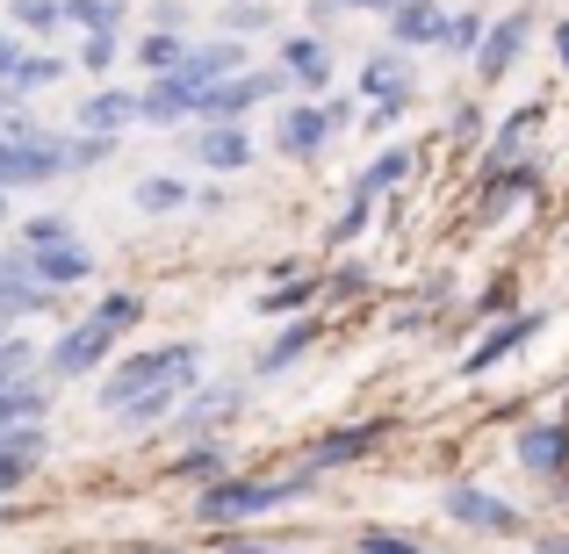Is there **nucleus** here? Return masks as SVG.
<instances>
[{
    "instance_id": "39",
    "label": "nucleus",
    "mask_w": 569,
    "mask_h": 554,
    "mask_svg": "<svg viewBox=\"0 0 569 554\" xmlns=\"http://www.w3.org/2000/svg\"><path fill=\"white\" fill-rule=\"evenodd\" d=\"M66 238H72V223H66V216H29L14 245H22V252H37V245H66Z\"/></svg>"
},
{
    "instance_id": "50",
    "label": "nucleus",
    "mask_w": 569,
    "mask_h": 554,
    "mask_svg": "<svg viewBox=\"0 0 569 554\" xmlns=\"http://www.w3.org/2000/svg\"><path fill=\"white\" fill-rule=\"evenodd\" d=\"M14 346V324H0V353H8Z\"/></svg>"
},
{
    "instance_id": "30",
    "label": "nucleus",
    "mask_w": 569,
    "mask_h": 554,
    "mask_svg": "<svg viewBox=\"0 0 569 554\" xmlns=\"http://www.w3.org/2000/svg\"><path fill=\"white\" fill-rule=\"evenodd\" d=\"M66 29L109 37V29H123V0H66Z\"/></svg>"
},
{
    "instance_id": "11",
    "label": "nucleus",
    "mask_w": 569,
    "mask_h": 554,
    "mask_svg": "<svg viewBox=\"0 0 569 554\" xmlns=\"http://www.w3.org/2000/svg\"><path fill=\"white\" fill-rule=\"evenodd\" d=\"M389 37H397V51H440L447 8L440 0H397V8H389Z\"/></svg>"
},
{
    "instance_id": "5",
    "label": "nucleus",
    "mask_w": 569,
    "mask_h": 554,
    "mask_svg": "<svg viewBox=\"0 0 569 554\" xmlns=\"http://www.w3.org/2000/svg\"><path fill=\"white\" fill-rule=\"evenodd\" d=\"M281 87H289V72H281V66H246L238 80L209 87V94H202V115H194V123H246L252 109L281 101Z\"/></svg>"
},
{
    "instance_id": "36",
    "label": "nucleus",
    "mask_w": 569,
    "mask_h": 554,
    "mask_svg": "<svg viewBox=\"0 0 569 554\" xmlns=\"http://www.w3.org/2000/svg\"><path fill=\"white\" fill-rule=\"evenodd\" d=\"M260 29H274V14L260 8V0H231V8H223V37H260Z\"/></svg>"
},
{
    "instance_id": "17",
    "label": "nucleus",
    "mask_w": 569,
    "mask_h": 554,
    "mask_svg": "<svg viewBox=\"0 0 569 554\" xmlns=\"http://www.w3.org/2000/svg\"><path fill=\"white\" fill-rule=\"evenodd\" d=\"M541 324H548V318H541V310H533V318H505V324H498V332H490V339H483V346H469V361H461V374H490V367H498V361H512V353H519V346H527V339H533V332H541Z\"/></svg>"
},
{
    "instance_id": "44",
    "label": "nucleus",
    "mask_w": 569,
    "mask_h": 554,
    "mask_svg": "<svg viewBox=\"0 0 569 554\" xmlns=\"http://www.w3.org/2000/svg\"><path fill=\"white\" fill-rule=\"evenodd\" d=\"M22 43H14V29H0V80H14V66H22Z\"/></svg>"
},
{
    "instance_id": "41",
    "label": "nucleus",
    "mask_w": 569,
    "mask_h": 554,
    "mask_svg": "<svg viewBox=\"0 0 569 554\" xmlns=\"http://www.w3.org/2000/svg\"><path fill=\"white\" fill-rule=\"evenodd\" d=\"M80 66H87V72H109V66H116V29H109V37H87V43H80Z\"/></svg>"
},
{
    "instance_id": "27",
    "label": "nucleus",
    "mask_w": 569,
    "mask_h": 554,
    "mask_svg": "<svg viewBox=\"0 0 569 554\" xmlns=\"http://www.w3.org/2000/svg\"><path fill=\"white\" fill-rule=\"evenodd\" d=\"M411 167H418V152H403V144H389V152L376 159V167H368L361 181H353V194H368V202H376V194H389V188H403V181H411Z\"/></svg>"
},
{
    "instance_id": "1",
    "label": "nucleus",
    "mask_w": 569,
    "mask_h": 554,
    "mask_svg": "<svg viewBox=\"0 0 569 554\" xmlns=\"http://www.w3.org/2000/svg\"><path fill=\"white\" fill-rule=\"evenodd\" d=\"M318 483V469H296V475H223V483H209L202 497H194V518L202 526H246V518H267L281 512V504H296L303 490Z\"/></svg>"
},
{
    "instance_id": "33",
    "label": "nucleus",
    "mask_w": 569,
    "mask_h": 554,
    "mask_svg": "<svg viewBox=\"0 0 569 554\" xmlns=\"http://www.w3.org/2000/svg\"><path fill=\"white\" fill-rule=\"evenodd\" d=\"M138 58H144V72L152 80H167V72H181V58H188V43L173 37V29H152V37L138 43Z\"/></svg>"
},
{
    "instance_id": "34",
    "label": "nucleus",
    "mask_w": 569,
    "mask_h": 554,
    "mask_svg": "<svg viewBox=\"0 0 569 554\" xmlns=\"http://www.w3.org/2000/svg\"><path fill=\"white\" fill-rule=\"evenodd\" d=\"M51 80H66V58H37V51H29L22 58V66H14V94H43V87H51Z\"/></svg>"
},
{
    "instance_id": "23",
    "label": "nucleus",
    "mask_w": 569,
    "mask_h": 554,
    "mask_svg": "<svg viewBox=\"0 0 569 554\" xmlns=\"http://www.w3.org/2000/svg\"><path fill=\"white\" fill-rule=\"evenodd\" d=\"M188 389H194V382H159V389H144V396H138V403H123V411H116V417H123V425H130V432H144V425H159V417H181V403H188Z\"/></svg>"
},
{
    "instance_id": "28",
    "label": "nucleus",
    "mask_w": 569,
    "mask_h": 554,
    "mask_svg": "<svg viewBox=\"0 0 569 554\" xmlns=\"http://www.w3.org/2000/svg\"><path fill=\"white\" fill-rule=\"evenodd\" d=\"M274 281H281V289H267V295H260V310H267V318H281V310H303V303H310V295H318V289H325V281H318V274H310V266H281V274H274Z\"/></svg>"
},
{
    "instance_id": "46",
    "label": "nucleus",
    "mask_w": 569,
    "mask_h": 554,
    "mask_svg": "<svg viewBox=\"0 0 569 554\" xmlns=\"http://www.w3.org/2000/svg\"><path fill=\"white\" fill-rule=\"evenodd\" d=\"M332 8H361V14H389L397 0H332Z\"/></svg>"
},
{
    "instance_id": "31",
    "label": "nucleus",
    "mask_w": 569,
    "mask_h": 554,
    "mask_svg": "<svg viewBox=\"0 0 569 554\" xmlns=\"http://www.w3.org/2000/svg\"><path fill=\"white\" fill-rule=\"evenodd\" d=\"M173 475H181V483H223V475H231V454H223L217 440H202V446H188V454L173 461Z\"/></svg>"
},
{
    "instance_id": "42",
    "label": "nucleus",
    "mask_w": 569,
    "mask_h": 554,
    "mask_svg": "<svg viewBox=\"0 0 569 554\" xmlns=\"http://www.w3.org/2000/svg\"><path fill=\"white\" fill-rule=\"evenodd\" d=\"M361 554H432V547L403 541V533H361Z\"/></svg>"
},
{
    "instance_id": "48",
    "label": "nucleus",
    "mask_w": 569,
    "mask_h": 554,
    "mask_svg": "<svg viewBox=\"0 0 569 554\" xmlns=\"http://www.w3.org/2000/svg\"><path fill=\"white\" fill-rule=\"evenodd\" d=\"M223 554H274L267 541H223Z\"/></svg>"
},
{
    "instance_id": "51",
    "label": "nucleus",
    "mask_w": 569,
    "mask_h": 554,
    "mask_svg": "<svg viewBox=\"0 0 569 554\" xmlns=\"http://www.w3.org/2000/svg\"><path fill=\"white\" fill-rule=\"evenodd\" d=\"M0 231H8V188H0Z\"/></svg>"
},
{
    "instance_id": "7",
    "label": "nucleus",
    "mask_w": 569,
    "mask_h": 554,
    "mask_svg": "<svg viewBox=\"0 0 569 554\" xmlns=\"http://www.w3.org/2000/svg\"><path fill=\"white\" fill-rule=\"evenodd\" d=\"M58 303V289H43L37 266H29L22 245L0 252V324H22V318H43V310Z\"/></svg>"
},
{
    "instance_id": "14",
    "label": "nucleus",
    "mask_w": 569,
    "mask_h": 554,
    "mask_svg": "<svg viewBox=\"0 0 569 554\" xmlns=\"http://www.w3.org/2000/svg\"><path fill=\"white\" fill-rule=\"evenodd\" d=\"M194 167H209V173H246L252 167L246 123H202V138H194Z\"/></svg>"
},
{
    "instance_id": "3",
    "label": "nucleus",
    "mask_w": 569,
    "mask_h": 554,
    "mask_svg": "<svg viewBox=\"0 0 569 554\" xmlns=\"http://www.w3.org/2000/svg\"><path fill=\"white\" fill-rule=\"evenodd\" d=\"M58 173H72V138H58V130H29V138H0V188H43L58 181Z\"/></svg>"
},
{
    "instance_id": "8",
    "label": "nucleus",
    "mask_w": 569,
    "mask_h": 554,
    "mask_svg": "<svg viewBox=\"0 0 569 554\" xmlns=\"http://www.w3.org/2000/svg\"><path fill=\"white\" fill-rule=\"evenodd\" d=\"M332 130H339L332 101H296V109L274 115V152L281 159H318L325 144H332Z\"/></svg>"
},
{
    "instance_id": "6",
    "label": "nucleus",
    "mask_w": 569,
    "mask_h": 554,
    "mask_svg": "<svg viewBox=\"0 0 569 554\" xmlns=\"http://www.w3.org/2000/svg\"><path fill=\"white\" fill-rule=\"evenodd\" d=\"M440 512L455 518V526H469V533H519V526H527V512H519L512 497H498V490H476V483H447Z\"/></svg>"
},
{
    "instance_id": "2",
    "label": "nucleus",
    "mask_w": 569,
    "mask_h": 554,
    "mask_svg": "<svg viewBox=\"0 0 569 554\" xmlns=\"http://www.w3.org/2000/svg\"><path fill=\"white\" fill-rule=\"evenodd\" d=\"M202 374V346L194 339H167V346H138V353H123V361H109V374H101V417H116L123 403H138L144 389H159V382H194Z\"/></svg>"
},
{
    "instance_id": "24",
    "label": "nucleus",
    "mask_w": 569,
    "mask_h": 554,
    "mask_svg": "<svg viewBox=\"0 0 569 554\" xmlns=\"http://www.w3.org/2000/svg\"><path fill=\"white\" fill-rule=\"evenodd\" d=\"M361 94L389 101V94H411V51H376L361 66Z\"/></svg>"
},
{
    "instance_id": "43",
    "label": "nucleus",
    "mask_w": 569,
    "mask_h": 554,
    "mask_svg": "<svg viewBox=\"0 0 569 554\" xmlns=\"http://www.w3.org/2000/svg\"><path fill=\"white\" fill-rule=\"evenodd\" d=\"M403 109H411V94H389V101H368V123H376V130H397V123H403Z\"/></svg>"
},
{
    "instance_id": "29",
    "label": "nucleus",
    "mask_w": 569,
    "mask_h": 554,
    "mask_svg": "<svg viewBox=\"0 0 569 554\" xmlns=\"http://www.w3.org/2000/svg\"><path fill=\"white\" fill-rule=\"evenodd\" d=\"M318 339H325V332H318V318H296V324H289V332H281V339H274V346H267V353H260V374H281V367H289V361H303V353H310V346H318Z\"/></svg>"
},
{
    "instance_id": "13",
    "label": "nucleus",
    "mask_w": 569,
    "mask_h": 554,
    "mask_svg": "<svg viewBox=\"0 0 569 554\" xmlns=\"http://www.w3.org/2000/svg\"><path fill=\"white\" fill-rule=\"evenodd\" d=\"M29 266H37V281L43 289H80V281H94V252L80 245V238H66V245H37L29 252Z\"/></svg>"
},
{
    "instance_id": "47",
    "label": "nucleus",
    "mask_w": 569,
    "mask_h": 554,
    "mask_svg": "<svg viewBox=\"0 0 569 554\" xmlns=\"http://www.w3.org/2000/svg\"><path fill=\"white\" fill-rule=\"evenodd\" d=\"M556 66L569 72V14H562V22H556Z\"/></svg>"
},
{
    "instance_id": "45",
    "label": "nucleus",
    "mask_w": 569,
    "mask_h": 554,
    "mask_svg": "<svg viewBox=\"0 0 569 554\" xmlns=\"http://www.w3.org/2000/svg\"><path fill=\"white\" fill-rule=\"evenodd\" d=\"M447 130H455L461 144H476V138H483V109H461V115H455V123H447Z\"/></svg>"
},
{
    "instance_id": "40",
    "label": "nucleus",
    "mask_w": 569,
    "mask_h": 554,
    "mask_svg": "<svg viewBox=\"0 0 569 554\" xmlns=\"http://www.w3.org/2000/svg\"><path fill=\"white\" fill-rule=\"evenodd\" d=\"M361 231H368V194H353V202L332 216V231H325V238H332V245H347V238H361Z\"/></svg>"
},
{
    "instance_id": "21",
    "label": "nucleus",
    "mask_w": 569,
    "mask_h": 554,
    "mask_svg": "<svg viewBox=\"0 0 569 554\" xmlns=\"http://www.w3.org/2000/svg\"><path fill=\"white\" fill-rule=\"evenodd\" d=\"M382 446V425H353V432H332V440H318L310 446V469H347V461H361V454H376Z\"/></svg>"
},
{
    "instance_id": "26",
    "label": "nucleus",
    "mask_w": 569,
    "mask_h": 554,
    "mask_svg": "<svg viewBox=\"0 0 569 554\" xmlns=\"http://www.w3.org/2000/svg\"><path fill=\"white\" fill-rule=\"evenodd\" d=\"M43 411H51V389L29 374V382H14V389H0V432H14V425H43Z\"/></svg>"
},
{
    "instance_id": "10",
    "label": "nucleus",
    "mask_w": 569,
    "mask_h": 554,
    "mask_svg": "<svg viewBox=\"0 0 569 554\" xmlns=\"http://www.w3.org/2000/svg\"><path fill=\"white\" fill-rule=\"evenodd\" d=\"M130 123H144V101L130 94V87H101V94L80 101V115H72L80 138H123Z\"/></svg>"
},
{
    "instance_id": "49",
    "label": "nucleus",
    "mask_w": 569,
    "mask_h": 554,
    "mask_svg": "<svg viewBox=\"0 0 569 554\" xmlns=\"http://www.w3.org/2000/svg\"><path fill=\"white\" fill-rule=\"evenodd\" d=\"M123 554H181V547H123Z\"/></svg>"
},
{
    "instance_id": "15",
    "label": "nucleus",
    "mask_w": 569,
    "mask_h": 554,
    "mask_svg": "<svg viewBox=\"0 0 569 554\" xmlns=\"http://www.w3.org/2000/svg\"><path fill=\"white\" fill-rule=\"evenodd\" d=\"M144 123H159V130H181L188 115H202V94H194V87L181 80V72H167V80H152L144 87Z\"/></svg>"
},
{
    "instance_id": "22",
    "label": "nucleus",
    "mask_w": 569,
    "mask_h": 554,
    "mask_svg": "<svg viewBox=\"0 0 569 554\" xmlns=\"http://www.w3.org/2000/svg\"><path fill=\"white\" fill-rule=\"evenodd\" d=\"M533 130H541V101H527V109L512 115V123L498 130V138H490V152H483V173H512V159L527 152V138Z\"/></svg>"
},
{
    "instance_id": "35",
    "label": "nucleus",
    "mask_w": 569,
    "mask_h": 554,
    "mask_svg": "<svg viewBox=\"0 0 569 554\" xmlns=\"http://www.w3.org/2000/svg\"><path fill=\"white\" fill-rule=\"evenodd\" d=\"M483 29H490V22H483L476 8H469V14H447V37H440V51H455V58L483 51Z\"/></svg>"
},
{
    "instance_id": "19",
    "label": "nucleus",
    "mask_w": 569,
    "mask_h": 554,
    "mask_svg": "<svg viewBox=\"0 0 569 554\" xmlns=\"http://www.w3.org/2000/svg\"><path fill=\"white\" fill-rule=\"evenodd\" d=\"M281 72H289V87H303V94H325V87H332V51H325L318 37H289L281 43Z\"/></svg>"
},
{
    "instance_id": "9",
    "label": "nucleus",
    "mask_w": 569,
    "mask_h": 554,
    "mask_svg": "<svg viewBox=\"0 0 569 554\" xmlns=\"http://www.w3.org/2000/svg\"><path fill=\"white\" fill-rule=\"evenodd\" d=\"M252 58H246V43L238 37H217V43H188V58H181V80L194 87V94H209V87H223V80H238Z\"/></svg>"
},
{
    "instance_id": "25",
    "label": "nucleus",
    "mask_w": 569,
    "mask_h": 554,
    "mask_svg": "<svg viewBox=\"0 0 569 554\" xmlns=\"http://www.w3.org/2000/svg\"><path fill=\"white\" fill-rule=\"evenodd\" d=\"M130 202H138V216H181V209L194 202V188L181 181V173H152V181L130 188Z\"/></svg>"
},
{
    "instance_id": "37",
    "label": "nucleus",
    "mask_w": 569,
    "mask_h": 554,
    "mask_svg": "<svg viewBox=\"0 0 569 554\" xmlns=\"http://www.w3.org/2000/svg\"><path fill=\"white\" fill-rule=\"evenodd\" d=\"M94 318H109L116 332H130V324L144 318V295H138V289H109V295L94 303Z\"/></svg>"
},
{
    "instance_id": "4",
    "label": "nucleus",
    "mask_w": 569,
    "mask_h": 554,
    "mask_svg": "<svg viewBox=\"0 0 569 554\" xmlns=\"http://www.w3.org/2000/svg\"><path fill=\"white\" fill-rule=\"evenodd\" d=\"M116 324L109 318H94V310H87L80 324H66V332L51 339V353H43V367L58 374V382H80V374H101L109 367V353H116Z\"/></svg>"
},
{
    "instance_id": "20",
    "label": "nucleus",
    "mask_w": 569,
    "mask_h": 554,
    "mask_svg": "<svg viewBox=\"0 0 569 554\" xmlns=\"http://www.w3.org/2000/svg\"><path fill=\"white\" fill-rule=\"evenodd\" d=\"M43 425H14V432H0V497H8L14 483H29V469L43 461Z\"/></svg>"
},
{
    "instance_id": "16",
    "label": "nucleus",
    "mask_w": 569,
    "mask_h": 554,
    "mask_svg": "<svg viewBox=\"0 0 569 554\" xmlns=\"http://www.w3.org/2000/svg\"><path fill=\"white\" fill-rule=\"evenodd\" d=\"M519 51H527V14H498V22L483 29V51H476V72H483V80H505V72L519 66Z\"/></svg>"
},
{
    "instance_id": "32",
    "label": "nucleus",
    "mask_w": 569,
    "mask_h": 554,
    "mask_svg": "<svg viewBox=\"0 0 569 554\" xmlns=\"http://www.w3.org/2000/svg\"><path fill=\"white\" fill-rule=\"evenodd\" d=\"M8 22L29 37H51V29H66V0H8Z\"/></svg>"
},
{
    "instance_id": "18",
    "label": "nucleus",
    "mask_w": 569,
    "mask_h": 554,
    "mask_svg": "<svg viewBox=\"0 0 569 554\" xmlns=\"http://www.w3.org/2000/svg\"><path fill=\"white\" fill-rule=\"evenodd\" d=\"M238 411H246V389H238V382L188 389V403H181V432H209V425H223V417H238Z\"/></svg>"
},
{
    "instance_id": "38",
    "label": "nucleus",
    "mask_w": 569,
    "mask_h": 554,
    "mask_svg": "<svg viewBox=\"0 0 569 554\" xmlns=\"http://www.w3.org/2000/svg\"><path fill=\"white\" fill-rule=\"evenodd\" d=\"M37 130V115H29V94H14L8 80H0V138H29Z\"/></svg>"
},
{
    "instance_id": "12",
    "label": "nucleus",
    "mask_w": 569,
    "mask_h": 554,
    "mask_svg": "<svg viewBox=\"0 0 569 554\" xmlns=\"http://www.w3.org/2000/svg\"><path fill=\"white\" fill-rule=\"evenodd\" d=\"M519 469L527 475H548V483H562L569 475V425H519Z\"/></svg>"
}]
</instances>
